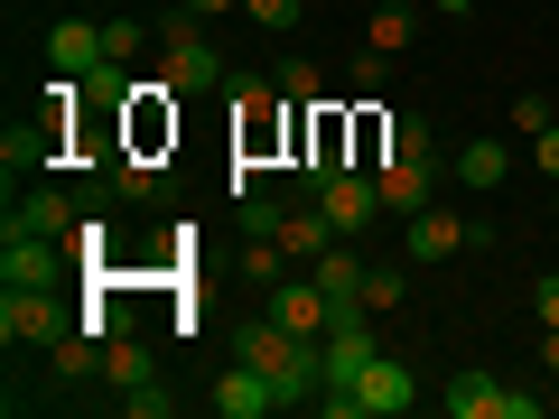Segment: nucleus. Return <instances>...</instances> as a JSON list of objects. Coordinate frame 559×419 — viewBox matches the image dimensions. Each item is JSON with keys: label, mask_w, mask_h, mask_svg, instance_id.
<instances>
[{"label": "nucleus", "mask_w": 559, "mask_h": 419, "mask_svg": "<svg viewBox=\"0 0 559 419\" xmlns=\"http://www.w3.org/2000/svg\"><path fill=\"white\" fill-rule=\"evenodd\" d=\"M159 75H168V94H215L224 84V57H215V38H205V20H168L159 28Z\"/></svg>", "instance_id": "obj_1"}, {"label": "nucleus", "mask_w": 559, "mask_h": 419, "mask_svg": "<svg viewBox=\"0 0 559 419\" xmlns=\"http://www.w3.org/2000/svg\"><path fill=\"white\" fill-rule=\"evenodd\" d=\"M66 271H75V252H66L57 234H28V224H0V289H57Z\"/></svg>", "instance_id": "obj_2"}, {"label": "nucleus", "mask_w": 559, "mask_h": 419, "mask_svg": "<svg viewBox=\"0 0 559 419\" xmlns=\"http://www.w3.org/2000/svg\"><path fill=\"white\" fill-rule=\"evenodd\" d=\"M439 178H448V159H439V149H392V159L373 168L382 215H401V224H411L419 205H439Z\"/></svg>", "instance_id": "obj_3"}, {"label": "nucleus", "mask_w": 559, "mask_h": 419, "mask_svg": "<svg viewBox=\"0 0 559 419\" xmlns=\"http://www.w3.org/2000/svg\"><path fill=\"white\" fill-rule=\"evenodd\" d=\"M308 196L326 205V224H336V234H373L382 224V187H373V168H326V178H308Z\"/></svg>", "instance_id": "obj_4"}, {"label": "nucleus", "mask_w": 559, "mask_h": 419, "mask_svg": "<svg viewBox=\"0 0 559 419\" xmlns=\"http://www.w3.org/2000/svg\"><path fill=\"white\" fill-rule=\"evenodd\" d=\"M66 308H57V289H0V345L20 355V345H57L66 336Z\"/></svg>", "instance_id": "obj_5"}, {"label": "nucleus", "mask_w": 559, "mask_h": 419, "mask_svg": "<svg viewBox=\"0 0 559 419\" xmlns=\"http://www.w3.org/2000/svg\"><path fill=\"white\" fill-rule=\"evenodd\" d=\"M439 410L448 419H540V392H503L495 373H457L439 392Z\"/></svg>", "instance_id": "obj_6"}, {"label": "nucleus", "mask_w": 559, "mask_h": 419, "mask_svg": "<svg viewBox=\"0 0 559 419\" xmlns=\"http://www.w3.org/2000/svg\"><path fill=\"white\" fill-rule=\"evenodd\" d=\"M485 224H466V215H448V205H419L411 215V261H457V252H485Z\"/></svg>", "instance_id": "obj_7"}, {"label": "nucleus", "mask_w": 559, "mask_h": 419, "mask_svg": "<svg viewBox=\"0 0 559 419\" xmlns=\"http://www.w3.org/2000/svg\"><path fill=\"white\" fill-rule=\"evenodd\" d=\"M308 271H318V289H326V308H336V318H364V271H373V261L355 252V234H336Z\"/></svg>", "instance_id": "obj_8"}, {"label": "nucleus", "mask_w": 559, "mask_h": 419, "mask_svg": "<svg viewBox=\"0 0 559 419\" xmlns=\"http://www.w3.org/2000/svg\"><path fill=\"white\" fill-rule=\"evenodd\" d=\"M355 400H364V419H401V410H419V382H411L401 355H373L355 373Z\"/></svg>", "instance_id": "obj_9"}, {"label": "nucleus", "mask_w": 559, "mask_h": 419, "mask_svg": "<svg viewBox=\"0 0 559 419\" xmlns=\"http://www.w3.org/2000/svg\"><path fill=\"white\" fill-rule=\"evenodd\" d=\"M205 400H215V419H271L280 410V392H271V373H261V363H224V382H215V392H205Z\"/></svg>", "instance_id": "obj_10"}, {"label": "nucleus", "mask_w": 559, "mask_h": 419, "mask_svg": "<svg viewBox=\"0 0 559 419\" xmlns=\"http://www.w3.org/2000/svg\"><path fill=\"white\" fill-rule=\"evenodd\" d=\"M318 355H326V382H355L364 363L382 355V345H373V318H336V326L318 336Z\"/></svg>", "instance_id": "obj_11"}, {"label": "nucleus", "mask_w": 559, "mask_h": 419, "mask_svg": "<svg viewBox=\"0 0 559 419\" xmlns=\"http://www.w3.org/2000/svg\"><path fill=\"white\" fill-rule=\"evenodd\" d=\"M10 224H28V234H75V224H84V196H66V187H28V196L20 205H10Z\"/></svg>", "instance_id": "obj_12"}, {"label": "nucleus", "mask_w": 559, "mask_h": 419, "mask_svg": "<svg viewBox=\"0 0 559 419\" xmlns=\"http://www.w3.org/2000/svg\"><path fill=\"white\" fill-rule=\"evenodd\" d=\"M47 65L57 75H94L103 65V20H57L47 28Z\"/></svg>", "instance_id": "obj_13"}, {"label": "nucleus", "mask_w": 559, "mask_h": 419, "mask_svg": "<svg viewBox=\"0 0 559 419\" xmlns=\"http://www.w3.org/2000/svg\"><path fill=\"white\" fill-rule=\"evenodd\" d=\"M47 159H66V131H47V121H10L0 131V168L20 178V168H47Z\"/></svg>", "instance_id": "obj_14"}, {"label": "nucleus", "mask_w": 559, "mask_h": 419, "mask_svg": "<svg viewBox=\"0 0 559 419\" xmlns=\"http://www.w3.org/2000/svg\"><path fill=\"white\" fill-rule=\"evenodd\" d=\"M448 178H466L476 196H495V187L513 178V149H503V140H466L457 159H448Z\"/></svg>", "instance_id": "obj_15"}, {"label": "nucleus", "mask_w": 559, "mask_h": 419, "mask_svg": "<svg viewBox=\"0 0 559 419\" xmlns=\"http://www.w3.org/2000/svg\"><path fill=\"white\" fill-rule=\"evenodd\" d=\"M326 242H336V224H326V205H318V196H308L299 215H280V252H289V261H318Z\"/></svg>", "instance_id": "obj_16"}, {"label": "nucleus", "mask_w": 559, "mask_h": 419, "mask_svg": "<svg viewBox=\"0 0 559 419\" xmlns=\"http://www.w3.org/2000/svg\"><path fill=\"white\" fill-rule=\"evenodd\" d=\"M150 373H159V355H150V345L121 326V336L103 345V382H112V392H131V382H150Z\"/></svg>", "instance_id": "obj_17"}, {"label": "nucleus", "mask_w": 559, "mask_h": 419, "mask_svg": "<svg viewBox=\"0 0 559 419\" xmlns=\"http://www.w3.org/2000/svg\"><path fill=\"white\" fill-rule=\"evenodd\" d=\"M66 252H75V271H84V279H94V271H112V224H103V196L84 205V224L66 234Z\"/></svg>", "instance_id": "obj_18"}, {"label": "nucleus", "mask_w": 559, "mask_h": 419, "mask_svg": "<svg viewBox=\"0 0 559 419\" xmlns=\"http://www.w3.org/2000/svg\"><path fill=\"white\" fill-rule=\"evenodd\" d=\"M411 38H419V10H401V0H382L373 20H364V47H382V57H401Z\"/></svg>", "instance_id": "obj_19"}, {"label": "nucleus", "mask_w": 559, "mask_h": 419, "mask_svg": "<svg viewBox=\"0 0 559 419\" xmlns=\"http://www.w3.org/2000/svg\"><path fill=\"white\" fill-rule=\"evenodd\" d=\"M401 308V261H373L364 271V318H392Z\"/></svg>", "instance_id": "obj_20"}, {"label": "nucleus", "mask_w": 559, "mask_h": 419, "mask_svg": "<svg viewBox=\"0 0 559 419\" xmlns=\"http://www.w3.org/2000/svg\"><path fill=\"white\" fill-rule=\"evenodd\" d=\"M103 57H112V65L150 57V28H140V20H103Z\"/></svg>", "instance_id": "obj_21"}, {"label": "nucleus", "mask_w": 559, "mask_h": 419, "mask_svg": "<svg viewBox=\"0 0 559 419\" xmlns=\"http://www.w3.org/2000/svg\"><path fill=\"white\" fill-rule=\"evenodd\" d=\"M392 149H439V131H429L419 112H392V131H382V159H392Z\"/></svg>", "instance_id": "obj_22"}, {"label": "nucleus", "mask_w": 559, "mask_h": 419, "mask_svg": "<svg viewBox=\"0 0 559 419\" xmlns=\"http://www.w3.org/2000/svg\"><path fill=\"white\" fill-rule=\"evenodd\" d=\"M345 84H355V94H382V84H392V57H382V47H355V65H345Z\"/></svg>", "instance_id": "obj_23"}, {"label": "nucleus", "mask_w": 559, "mask_h": 419, "mask_svg": "<svg viewBox=\"0 0 559 419\" xmlns=\"http://www.w3.org/2000/svg\"><path fill=\"white\" fill-rule=\"evenodd\" d=\"M121 410H131V419H168V392H159V373H150V382H131V392H121Z\"/></svg>", "instance_id": "obj_24"}, {"label": "nucleus", "mask_w": 559, "mask_h": 419, "mask_svg": "<svg viewBox=\"0 0 559 419\" xmlns=\"http://www.w3.org/2000/svg\"><path fill=\"white\" fill-rule=\"evenodd\" d=\"M513 131H522V140L550 131V94H522V103H513Z\"/></svg>", "instance_id": "obj_25"}, {"label": "nucleus", "mask_w": 559, "mask_h": 419, "mask_svg": "<svg viewBox=\"0 0 559 419\" xmlns=\"http://www.w3.org/2000/svg\"><path fill=\"white\" fill-rule=\"evenodd\" d=\"M234 205H242V234H280V205L261 196V187H252V196H234Z\"/></svg>", "instance_id": "obj_26"}, {"label": "nucleus", "mask_w": 559, "mask_h": 419, "mask_svg": "<svg viewBox=\"0 0 559 419\" xmlns=\"http://www.w3.org/2000/svg\"><path fill=\"white\" fill-rule=\"evenodd\" d=\"M242 20H252V28H289V20H299V0H242Z\"/></svg>", "instance_id": "obj_27"}, {"label": "nucleus", "mask_w": 559, "mask_h": 419, "mask_svg": "<svg viewBox=\"0 0 559 419\" xmlns=\"http://www.w3.org/2000/svg\"><path fill=\"white\" fill-rule=\"evenodd\" d=\"M280 94L308 112V103H318V65H280Z\"/></svg>", "instance_id": "obj_28"}, {"label": "nucleus", "mask_w": 559, "mask_h": 419, "mask_svg": "<svg viewBox=\"0 0 559 419\" xmlns=\"http://www.w3.org/2000/svg\"><path fill=\"white\" fill-rule=\"evenodd\" d=\"M532 318H540V326H559V271H540V279H532Z\"/></svg>", "instance_id": "obj_29"}, {"label": "nucleus", "mask_w": 559, "mask_h": 419, "mask_svg": "<svg viewBox=\"0 0 559 419\" xmlns=\"http://www.w3.org/2000/svg\"><path fill=\"white\" fill-rule=\"evenodd\" d=\"M532 149H540V178H559V121H550V131L532 140Z\"/></svg>", "instance_id": "obj_30"}, {"label": "nucleus", "mask_w": 559, "mask_h": 419, "mask_svg": "<svg viewBox=\"0 0 559 419\" xmlns=\"http://www.w3.org/2000/svg\"><path fill=\"white\" fill-rule=\"evenodd\" d=\"M187 20H224V10H234V0H178Z\"/></svg>", "instance_id": "obj_31"}, {"label": "nucleus", "mask_w": 559, "mask_h": 419, "mask_svg": "<svg viewBox=\"0 0 559 419\" xmlns=\"http://www.w3.org/2000/svg\"><path fill=\"white\" fill-rule=\"evenodd\" d=\"M540 363H550V373H559V326H540Z\"/></svg>", "instance_id": "obj_32"}, {"label": "nucleus", "mask_w": 559, "mask_h": 419, "mask_svg": "<svg viewBox=\"0 0 559 419\" xmlns=\"http://www.w3.org/2000/svg\"><path fill=\"white\" fill-rule=\"evenodd\" d=\"M429 10H448V20H466V10H476V0H429Z\"/></svg>", "instance_id": "obj_33"}, {"label": "nucleus", "mask_w": 559, "mask_h": 419, "mask_svg": "<svg viewBox=\"0 0 559 419\" xmlns=\"http://www.w3.org/2000/svg\"><path fill=\"white\" fill-rule=\"evenodd\" d=\"M550 205H559V178H550Z\"/></svg>", "instance_id": "obj_34"}]
</instances>
